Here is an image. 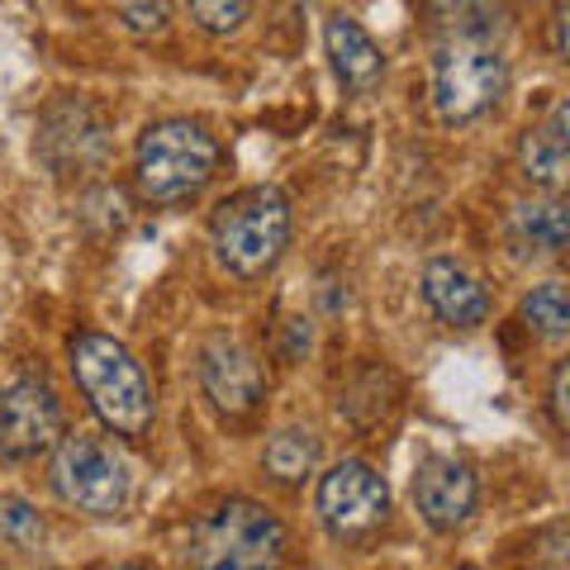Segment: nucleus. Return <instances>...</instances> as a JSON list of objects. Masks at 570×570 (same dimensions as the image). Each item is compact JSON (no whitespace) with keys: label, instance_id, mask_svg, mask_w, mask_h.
<instances>
[{"label":"nucleus","instance_id":"obj_12","mask_svg":"<svg viewBox=\"0 0 570 570\" xmlns=\"http://www.w3.org/2000/svg\"><path fill=\"white\" fill-rule=\"evenodd\" d=\"M423 305L433 309L448 328H480L490 318V291L480 285L475 272H466L452 257H433L419 276Z\"/></svg>","mask_w":570,"mask_h":570},{"label":"nucleus","instance_id":"obj_3","mask_svg":"<svg viewBox=\"0 0 570 570\" xmlns=\"http://www.w3.org/2000/svg\"><path fill=\"white\" fill-rule=\"evenodd\" d=\"M291 228H295L291 195L262 181L219 200L209 219V243L228 276L262 281L285 257V247H291Z\"/></svg>","mask_w":570,"mask_h":570},{"label":"nucleus","instance_id":"obj_1","mask_svg":"<svg viewBox=\"0 0 570 570\" xmlns=\"http://www.w3.org/2000/svg\"><path fill=\"white\" fill-rule=\"evenodd\" d=\"M67 366H71V381H77L86 404H91V414L110 428L115 438L138 442L153 433V419H157L153 381L119 337L96 333V328L77 333L67 343Z\"/></svg>","mask_w":570,"mask_h":570},{"label":"nucleus","instance_id":"obj_23","mask_svg":"<svg viewBox=\"0 0 570 570\" xmlns=\"http://www.w3.org/2000/svg\"><path fill=\"white\" fill-rule=\"evenodd\" d=\"M551 52L566 58V0H557V10H551Z\"/></svg>","mask_w":570,"mask_h":570},{"label":"nucleus","instance_id":"obj_11","mask_svg":"<svg viewBox=\"0 0 570 570\" xmlns=\"http://www.w3.org/2000/svg\"><path fill=\"white\" fill-rule=\"evenodd\" d=\"M414 509L433 532H456L480 509V475L461 456H423L414 471Z\"/></svg>","mask_w":570,"mask_h":570},{"label":"nucleus","instance_id":"obj_24","mask_svg":"<svg viewBox=\"0 0 570 570\" xmlns=\"http://www.w3.org/2000/svg\"><path fill=\"white\" fill-rule=\"evenodd\" d=\"M105 570H148L142 561H119V566H105Z\"/></svg>","mask_w":570,"mask_h":570},{"label":"nucleus","instance_id":"obj_5","mask_svg":"<svg viewBox=\"0 0 570 570\" xmlns=\"http://www.w3.org/2000/svg\"><path fill=\"white\" fill-rule=\"evenodd\" d=\"M48 485L67 509L91 519H119L134 504V461L96 433H62L52 448Z\"/></svg>","mask_w":570,"mask_h":570},{"label":"nucleus","instance_id":"obj_7","mask_svg":"<svg viewBox=\"0 0 570 570\" xmlns=\"http://www.w3.org/2000/svg\"><path fill=\"white\" fill-rule=\"evenodd\" d=\"M509 96V62L494 43H442L433 62V105L442 124H475Z\"/></svg>","mask_w":570,"mask_h":570},{"label":"nucleus","instance_id":"obj_9","mask_svg":"<svg viewBox=\"0 0 570 570\" xmlns=\"http://www.w3.org/2000/svg\"><path fill=\"white\" fill-rule=\"evenodd\" d=\"M62 438V400L43 376H14L0 390V461H39Z\"/></svg>","mask_w":570,"mask_h":570},{"label":"nucleus","instance_id":"obj_25","mask_svg":"<svg viewBox=\"0 0 570 570\" xmlns=\"http://www.w3.org/2000/svg\"><path fill=\"white\" fill-rule=\"evenodd\" d=\"M461 570H480V566H461Z\"/></svg>","mask_w":570,"mask_h":570},{"label":"nucleus","instance_id":"obj_4","mask_svg":"<svg viewBox=\"0 0 570 570\" xmlns=\"http://www.w3.org/2000/svg\"><path fill=\"white\" fill-rule=\"evenodd\" d=\"M219 142L195 119H157L134 148V186L148 205L195 200L219 171Z\"/></svg>","mask_w":570,"mask_h":570},{"label":"nucleus","instance_id":"obj_18","mask_svg":"<svg viewBox=\"0 0 570 570\" xmlns=\"http://www.w3.org/2000/svg\"><path fill=\"white\" fill-rule=\"evenodd\" d=\"M519 318L528 324V333L547 337V343H561L570 333V305H566V285L561 281H542L532 285L519 305Z\"/></svg>","mask_w":570,"mask_h":570},{"label":"nucleus","instance_id":"obj_16","mask_svg":"<svg viewBox=\"0 0 570 570\" xmlns=\"http://www.w3.org/2000/svg\"><path fill=\"white\" fill-rule=\"evenodd\" d=\"M324 461V438L305 423H291V428H276L272 442L262 452V471L276 480V485H305V480L318 471Z\"/></svg>","mask_w":570,"mask_h":570},{"label":"nucleus","instance_id":"obj_20","mask_svg":"<svg viewBox=\"0 0 570 570\" xmlns=\"http://www.w3.org/2000/svg\"><path fill=\"white\" fill-rule=\"evenodd\" d=\"M186 6H190L195 29L214 33V39L238 33L247 24V14H253V0H186Z\"/></svg>","mask_w":570,"mask_h":570},{"label":"nucleus","instance_id":"obj_21","mask_svg":"<svg viewBox=\"0 0 570 570\" xmlns=\"http://www.w3.org/2000/svg\"><path fill=\"white\" fill-rule=\"evenodd\" d=\"M124 24L134 33H163L167 29V6L163 0H138V6H124Z\"/></svg>","mask_w":570,"mask_h":570},{"label":"nucleus","instance_id":"obj_10","mask_svg":"<svg viewBox=\"0 0 570 570\" xmlns=\"http://www.w3.org/2000/svg\"><path fill=\"white\" fill-rule=\"evenodd\" d=\"M200 390L224 419H253L266 400V371L253 347H243L228 333H214L200 347Z\"/></svg>","mask_w":570,"mask_h":570},{"label":"nucleus","instance_id":"obj_15","mask_svg":"<svg viewBox=\"0 0 570 570\" xmlns=\"http://www.w3.org/2000/svg\"><path fill=\"white\" fill-rule=\"evenodd\" d=\"M428 24L442 43H494L509 24V0H428Z\"/></svg>","mask_w":570,"mask_h":570},{"label":"nucleus","instance_id":"obj_19","mask_svg":"<svg viewBox=\"0 0 570 570\" xmlns=\"http://www.w3.org/2000/svg\"><path fill=\"white\" fill-rule=\"evenodd\" d=\"M0 538L14 542L20 551L43 547V513L20 494H0Z\"/></svg>","mask_w":570,"mask_h":570},{"label":"nucleus","instance_id":"obj_13","mask_svg":"<svg viewBox=\"0 0 570 570\" xmlns=\"http://www.w3.org/2000/svg\"><path fill=\"white\" fill-rule=\"evenodd\" d=\"M566 129H570L566 105H551V115L528 124V134L519 142V171L547 195H557L570 176V134Z\"/></svg>","mask_w":570,"mask_h":570},{"label":"nucleus","instance_id":"obj_14","mask_svg":"<svg viewBox=\"0 0 570 570\" xmlns=\"http://www.w3.org/2000/svg\"><path fill=\"white\" fill-rule=\"evenodd\" d=\"M324 43H328V58H333V71L347 91H371L381 77H385V52L371 33L352 20V14H333L324 24Z\"/></svg>","mask_w":570,"mask_h":570},{"label":"nucleus","instance_id":"obj_2","mask_svg":"<svg viewBox=\"0 0 570 570\" xmlns=\"http://www.w3.org/2000/svg\"><path fill=\"white\" fill-rule=\"evenodd\" d=\"M285 557H291V528L281 523V513L234 494L195 519L181 570H281Z\"/></svg>","mask_w":570,"mask_h":570},{"label":"nucleus","instance_id":"obj_8","mask_svg":"<svg viewBox=\"0 0 570 570\" xmlns=\"http://www.w3.org/2000/svg\"><path fill=\"white\" fill-rule=\"evenodd\" d=\"M39 163L52 176H86L100 171L110 157V119L86 96H62L52 100L39 119Z\"/></svg>","mask_w":570,"mask_h":570},{"label":"nucleus","instance_id":"obj_22","mask_svg":"<svg viewBox=\"0 0 570 570\" xmlns=\"http://www.w3.org/2000/svg\"><path fill=\"white\" fill-rule=\"evenodd\" d=\"M566 381H570V366L557 362L551 366V385H547V409H551V423H557V433L570 428V414H566Z\"/></svg>","mask_w":570,"mask_h":570},{"label":"nucleus","instance_id":"obj_6","mask_svg":"<svg viewBox=\"0 0 570 570\" xmlns=\"http://www.w3.org/2000/svg\"><path fill=\"white\" fill-rule=\"evenodd\" d=\"M314 513L324 532L343 547H362L390 523V485L385 475L362 456H343L318 475Z\"/></svg>","mask_w":570,"mask_h":570},{"label":"nucleus","instance_id":"obj_17","mask_svg":"<svg viewBox=\"0 0 570 570\" xmlns=\"http://www.w3.org/2000/svg\"><path fill=\"white\" fill-rule=\"evenodd\" d=\"M513 238L528 243L532 253H547L557 257L566 238H570V214L557 195H538V200H523L513 209Z\"/></svg>","mask_w":570,"mask_h":570}]
</instances>
